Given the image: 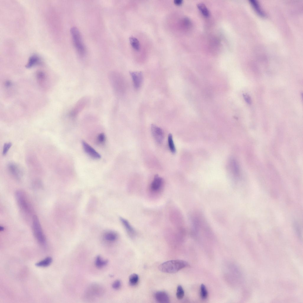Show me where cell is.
<instances>
[{
  "label": "cell",
  "mask_w": 303,
  "mask_h": 303,
  "mask_svg": "<svg viewBox=\"0 0 303 303\" xmlns=\"http://www.w3.org/2000/svg\"><path fill=\"white\" fill-rule=\"evenodd\" d=\"M32 228L34 235L37 241L41 245L45 246L46 244V239L40 221L35 215L33 217Z\"/></svg>",
  "instance_id": "cell-2"
},
{
  "label": "cell",
  "mask_w": 303,
  "mask_h": 303,
  "mask_svg": "<svg viewBox=\"0 0 303 303\" xmlns=\"http://www.w3.org/2000/svg\"><path fill=\"white\" fill-rule=\"evenodd\" d=\"M139 280L138 275L135 273L131 275L129 277V283L132 286H134L137 284Z\"/></svg>",
  "instance_id": "cell-23"
},
{
  "label": "cell",
  "mask_w": 303,
  "mask_h": 303,
  "mask_svg": "<svg viewBox=\"0 0 303 303\" xmlns=\"http://www.w3.org/2000/svg\"><path fill=\"white\" fill-rule=\"evenodd\" d=\"M121 286V282L120 281L117 280L115 281L112 284V287L115 289H119Z\"/></svg>",
  "instance_id": "cell-29"
},
{
  "label": "cell",
  "mask_w": 303,
  "mask_h": 303,
  "mask_svg": "<svg viewBox=\"0 0 303 303\" xmlns=\"http://www.w3.org/2000/svg\"><path fill=\"white\" fill-rule=\"evenodd\" d=\"M188 263L180 260H173L165 262L159 265L158 269L161 271L169 273H173L187 267Z\"/></svg>",
  "instance_id": "cell-1"
},
{
  "label": "cell",
  "mask_w": 303,
  "mask_h": 303,
  "mask_svg": "<svg viewBox=\"0 0 303 303\" xmlns=\"http://www.w3.org/2000/svg\"><path fill=\"white\" fill-rule=\"evenodd\" d=\"M244 99L246 102L248 104H250L251 103V100L250 97L248 95L244 94L243 95Z\"/></svg>",
  "instance_id": "cell-31"
},
{
  "label": "cell",
  "mask_w": 303,
  "mask_h": 303,
  "mask_svg": "<svg viewBox=\"0 0 303 303\" xmlns=\"http://www.w3.org/2000/svg\"><path fill=\"white\" fill-rule=\"evenodd\" d=\"M5 85L6 86L9 87L11 85V82L9 81H7L5 83Z\"/></svg>",
  "instance_id": "cell-33"
},
{
  "label": "cell",
  "mask_w": 303,
  "mask_h": 303,
  "mask_svg": "<svg viewBox=\"0 0 303 303\" xmlns=\"http://www.w3.org/2000/svg\"><path fill=\"white\" fill-rule=\"evenodd\" d=\"M7 168L10 174L17 179H20L22 176V171L20 167L16 164L9 163L7 165Z\"/></svg>",
  "instance_id": "cell-8"
},
{
  "label": "cell",
  "mask_w": 303,
  "mask_h": 303,
  "mask_svg": "<svg viewBox=\"0 0 303 303\" xmlns=\"http://www.w3.org/2000/svg\"><path fill=\"white\" fill-rule=\"evenodd\" d=\"M36 77L37 79L40 81H43L45 79V73L42 71H38L36 73Z\"/></svg>",
  "instance_id": "cell-28"
},
{
  "label": "cell",
  "mask_w": 303,
  "mask_h": 303,
  "mask_svg": "<svg viewBox=\"0 0 303 303\" xmlns=\"http://www.w3.org/2000/svg\"><path fill=\"white\" fill-rule=\"evenodd\" d=\"M82 144L85 152L89 156L95 159L101 158L100 155L86 142L83 141Z\"/></svg>",
  "instance_id": "cell-11"
},
{
  "label": "cell",
  "mask_w": 303,
  "mask_h": 303,
  "mask_svg": "<svg viewBox=\"0 0 303 303\" xmlns=\"http://www.w3.org/2000/svg\"><path fill=\"white\" fill-rule=\"evenodd\" d=\"M250 2L255 11L259 15L262 16H265L264 12L260 9V7L257 1L255 0H250Z\"/></svg>",
  "instance_id": "cell-21"
},
{
  "label": "cell",
  "mask_w": 303,
  "mask_h": 303,
  "mask_svg": "<svg viewBox=\"0 0 303 303\" xmlns=\"http://www.w3.org/2000/svg\"><path fill=\"white\" fill-rule=\"evenodd\" d=\"M89 101V97L87 96L80 98L69 113V116L72 118L76 117L86 107Z\"/></svg>",
  "instance_id": "cell-7"
},
{
  "label": "cell",
  "mask_w": 303,
  "mask_h": 303,
  "mask_svg": "<svg viewBox=\"0 0 303 303\" xmlns=\"http://www.w3.org/2000/svg\"><path fill=\"white\" fill-rule=\"evenodd\" d=\"M182 0H174V3L177 5H180L181 4L183 3Z\"/></svg>",
  "instance_id": "cell-32"
},
{
  "label": "cell",
  "mask_w": 303,
  "mask_h": 303,
  "mask_svg": "<svg viewBox=\"0 0 303 303\" xmlns=\"http://www.w3.org/2000/svg\"><path fill=\"white\" fill-rule=\"evenodd\" d=\"M103 239L108 243H113L116 241L118 238V235L117 233L113 231H107L104 232L102 235Z\"/></svg>",
  "instance_id": "cell-13"
},
{
  "label": "cell",
  "mask_w": 303,
  "mask_h": 303,
  "mask_svg": "<svg viewBox=\"0 0 303 303\" xmlns=\"http://www.w3.org/2000/svg\"><path fill=\"white\" fill-rule=\"evenodd\" d=\"M108 262L107 260H104L101 256H97L95 260V265L97 267L101 268L106 265Z\"/></svg>",
  "instance_id": "cell-18"
},
{
  "label": "cell",
  "mask_w": 303,
  "mask_h": 303,
  "mask_svg": "<svg viewBox=\"0 0 303 303\" xmlns=\"http://www.w3.org/2000/svg\"><path fill=\"white\" fill-rule=\"evenodd\" d=\"M294 226L295 231L298 236L300 238L301 237L300 231L298 224L296 223H295L294 224Z\"/></svg>",
  "instance_id": "cell-30"
},
{
  "label": "cell",
  "mask_w": 303,
  "mask_h": 303,
  "mask_svg": "<svg viewBox=\"0 0 303 303\" xmlns=\"http://www.w3.org/2000/svg\"><path fill=\"white\" fill-rule=\"evenodd\" d=\"M41 62V60L40 57L37 54H33L29 57L25 67L27 68H29L40 64Z\"/></svg>",
  "instance_id": "cell-16"
},
{
  "label": "cell",
  "mask_w": 303,
  "mask_h": 303,
  "mask_svg": "<svg viewBox=\"0 0 303 303\" xmlns=\"http://www.w3.org/2000/svg\"><path fill=\"white\" fill-rule=\"evenodd\" d=\"M105 141V136L104 133H101L99 134L97 137L96 142L100 145L104 144Z\"/></svg>",
  "instance_id": "cell-27"
},
{
  "label": "cell",
  "mask_w": 303,
  "mask_h": 303,
  "mask_svg": "<svg viewBox=\"0 0 303 303\" xmlns=\"http://www.w3.org/2000/svg\"><path fill=\"white\" fill-rule=\"evenodd\" d=\"M108 79L113 89L116 92H123L124 89L123 80L120 73L115 71L111 72L109 74Z\"/></svg>",
  "instance_id": "cell-3"
},
{
  "label": "cell",
  "mask_w": 303,
  "mask_h": 303,
  "mask_svg": "<svg viewBox=\"0 0 303 303\" xmlns=\"http://www.w3.org/2000/svg\"><path fill=\"white\" fill-rule=\"evenodd\" d=\"M200 296L203 299H206L208 296V292L205 286L202 284L200 287Z\"/></svg>",
  "instance_id": "cell-24"
},
{
  "label": "cell",
  "mask_w": 303,
  "mask_h": 303,
  "mask_svg": "<svg viewBox=\"0 0 303 303\" xmlns=\"http://www.w3.org/2000/svg\"><path fill=\"white\" fill-rule=\"evenodd\" d=\"M156 300L160 303H168L170 302V298L167 294L164 291H158L154 295Z\"/></svg>",
  "instance_id": "cell-14"
},
{
  "label": "cell",
  "mask_w": 303,
  "mask_h": 303,
  "mask_svg": "<svg viewBox=\"0 0 303 303\" xmlns=\"http://www.w3.org/2000/svg\"><path fill=\"white\" fill-rule=\"evenodd\" d=\"M184 295V291L181 285H178L177 288L176 296L177 298L179 299H182Z\"/></svg>",
  "instance_id": "cell-25"
},
{
  "label": "cell",
  "mask_w": 303,
  "mask_h": 303,
  "mask_svg": "<svg viewBox=\"0 0 303 303\" xmlns=\"http://www.w3.org/2000/svg\"><path fill=\"white\" fill-rule=\"evenodd\" d=\"M197 5L199 9L204 16L208 17L209 15V11L204 4L199 3L197 4Z\"/></svg>",
  "instance_id": "cell-20"
},
{
  "label": "cell",
  "mask_w": 303,
  "mask_h": 303,
  "mask_svg": "<svg viewBox=\"0 0 303 303\" xmlns=\"http://www.w3.org/2000/svg\"><path fill=\"white\" fill-rule=\"evenodd\" d=\"M151 129L152 134L156 141L161 144L163 139V133L162 129L156 125L152 124Z\"/></svg>",
  "instance_id": "cell-9"
},
{
  "label": "cell",
  "mask_w": 303,
  "mask_h": 303,
  "mask_svg": "<svg viewBox=\"0 0 303 303\" xmlns=\"http://www.w3.org/2000/svg\"><path fill=\"white\" fill-rule=\"evenodd\" d=\"M70 31L74 45L77 52L80 56H83L85 53V48L78 29L76 27H73L71 28Z\"/></svg>",
  "instance_id": "cell-4"
},
{
  "label": "cell",
  "mask_w": 303,
  "mask_h": 303,
  "mask_svg": "<svg viewBox=\"0 0 303 303\" xmlns=\"http://www.w3.org/2000/svg\"><path fill=\"white\" fill-rule=\"evenodd\" d=\"M135 88L138 89L142 83L143 76L142 73L140 71H132L130 72Z\"/></svg>",
  "instance_id": "cell-10"
},
{
  "label": "cell",
  "mask_w": 303,
  "mask_h": 303,
  "mask_svg": "<svg viewBox=\"0 0 303 303\" xmlns=\"http://www.w3.org/2000/svg\"><path fill=\"white\" fill-rule=\"evenodd\" d=\"M52 259L50 257H48L35 264L38 267H45L49 266L52 263Z\"/></svg>",
  "instance_id": "cell-17"
},
{
  "label": "cell",
  "mask_w": 303,
  "mask_h": 303,
  "mask_svg": "<svg viewBox=\"0 0 303 303\" xmlns=\"http://www.w3.org/2000/svg\"><path fill=\"white\" fill-rule=\"evenodd\" d=\"M15 198L17 204L21 211L25 214H30L31 209L25 194L21 190H18L15 193Z\"/></svg>",
  "instance_id": "cell-5"
},
{
  "label": "cell",
  "mask_w": 303,
  "mask_h": 303,
  "mask_svg": "<svg viewBox=\"0 0 303 303\" xmlns=\"http://www.w3.org/2000/svg\"><path fill=\"white\" fill-rule=\"evenodd\" d=\"M12 146V144L9 142L6 143L4 144L2 152L3 156H5L7 154Z\"/></svg>",
  "instance_id": "cell-26"
},
{
  "label": "cell",
  "mask_w": 303,
  "mask_h": 303,
  "mask_svg": "<svg viewBox=\"0 0 303 303\" xmlns=\"http://www.w3.org/2000/svg\"><path fill=\"white\" fill-rule=\"evenodd\" d=\"M129 40L132 47L136 50H139L140 48V44L138 40L133 36H130Z\"/></svg>",
  "instance_id": "cell-19"
},
{
  "label": "cell",
  "mask_w": 303,
  "mask_h": 303,
  "mask_svg": "<svg viewBox=\"0 0 303 303\" xmlns=\"http://www.w3.org/2000/svg\"><path fill=\"white\" fill-rule=\"evenodd\" d=\"M104 293V289L102 286L97 284H93L87 289L86 296L87 298L92 299L100 296Z\"/></svg>",
  "instance_id": "cell-6"
},
{
  "label": "cell",
  "mask_w": 303,
  "mask_h": 303,
  "mask_svg": "<svg viewBox=\"0 0 303 303\" xmlns=\"http://www.w3.org/2000/svg\"><path fill=\"white\" fill-rule=\"evenodd\" d=\"M168 142L170 151L172 153H175L176 152V149L174 143L172 135L170 133L168 135Z\"/></svg>",
  "instance_id": "cell-22"
},
{
  "label": "cell",
  "mask_w": 303,
  "mask_h": 303,
  "mask_svg": "<svg viewBox=\"0 0 303 303\" xmlns=\"http://www.w3.org/2000/svg\"><path fill=\"white\" fill-rule=\"evenodd\" d=\"M163 179L158 175H156L150 185L151 191L154 192H157L160 190L163 184Z\"/></svg>",
  "instance_id": "cell-12"
},
{
  "label": "cell",
  "mask_w": 303,
  "mask_h": 303,
  "mask_svg": "<svg viewBox=\"0 0 303 303\" xmlns=\"http://www.w3.org/2000/svg\"><path fill=\"white\" fill-rule=\"evenodd\" d=\"M120 220L128 235L131 238L134 237L135 232L133 227L126 220L120 217Z\"/></svg>",
  "instance_id": "cell-15"
}]
</instances>
